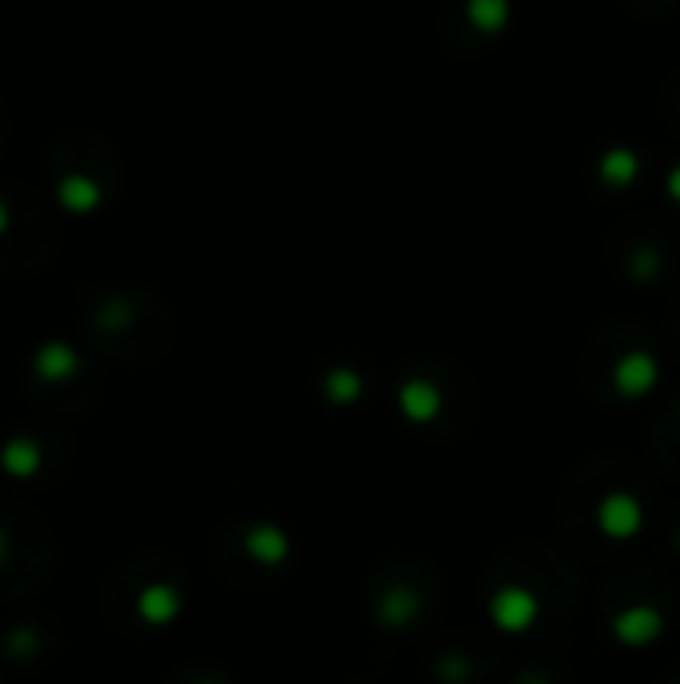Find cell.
<instances>
[{"label": "cell", "instance_id": "1", "mask_svg": "<svg viewBox=\"0 0 680 684\" xmlns=\"http://www.w3.org/2000/svg\"><path fill=\"white\" fill-rule=\"evenodd\" d=\"M40 464H44V452H40V444H36V440H28V436H12V440H4V448H0V468H4L8 476L28 480V476H36V472H40Z\"/></svg>", "mask_w": 680, "mask_h": 684}, {"label": "cell", "instance_id": "2", "mask_svg": "<svg viewBox=\"0 0 680 684\" xmlns=\"http://www.w3.org/2000/svg\"><path fill=\"white\" fill-rule=\"evenodd\" d=\"M76 352L68 348V344H60V340H52V344H40L36 348V356H32V372L40 376V380H68L72 372H76Z\"/></svg>", "mask_w": 680, "mask_h": 684}, {"label": "cell", "instance_id": "3", "mask_svg": "<svg viewBox=\"0 0 680 684\" xmlns=\"http://www.w3.org/2000/svg\"><path fill=\"white\" fill-rule=\"evenodd\" d=\"M172 608H176V600H172V592H168L164 584H152V588L140 592V616H144V620L164 624V620L172 616Z\"/></svg>", "mask_w": 680, "mask_h": 684}, {"label": "cell", "instance_id": "4", "mask_svg": "<svg viewBox=\"0 0 680 684\" xmlns=\"http://www.w3.org/2000/svg\"><path fill=\"white\" fill-rule=\"evenodd\" d=\"M36 648H40V636L32 628H12L8 632V652L12 656H32Z\"/></svg>", "mask_w": 680, "mask_h": 684}, {"label": "cell", "instance_id": "5", "mask_svg": "<svg viewBox=\"0 0 680 684\" xmlns=\"http://www.w3.org/2000/svg\"><path fill=\"white\" fill-rule=\"evenodd\" d=\"M4 556H8V532L0 528V564H4Z\"/></svg>", "mask_w": 680, "mask_h": 684}]
</instances>
